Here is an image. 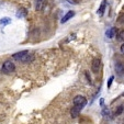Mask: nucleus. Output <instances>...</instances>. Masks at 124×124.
Here are the masks:
<instances>
[{"label": "nucleus", "instance_id": "nucleus-2", "mask_svg": "<svg viewBox=\"0 0 124 124\" xmlns=\"http://www.w3.org/2000/svg\"><path fill=\"white\" fill-rule=\"evenodd\" d=\"M86 104H87V99L85 98L84 96H80L79 94V96H76L75 98H74V107L79 109L80 111L86 107Z\"/></svg>", "mask_w": 124, "mask_h": 124}, {"label": "nucleus", "instance_id": "nucleus-4", "mask_svg": "<svg viewBox=\"0 0 124 124\" xmlns=\"http://www.w3.org/2000/svg\"><path fill=\"white\" fill-rule=\"evenodd\" d=\"M100 67H101V61L100 58H94L92 61V65H91V69L93 73H99V70H100Z\"/></svg>", "mask_w": 124, "mask_h": 124}, {"label": "nucleus", "instance_id": "nucleus-21", "mask_svg": "<svg viewBox=\"0 0 124 124\" xmlns=\"http://www.w3.org/2000/svg\"><path fill=\"white\" fill-rule=\"evenodd\" d=\"M100 104H101V107H103V104H104V99H100Z\"/></svg>", "mask_w": 124, "mask_h": 124}, {"label": "nucleus", "instance_id": "nucleus-8", "mask_svg": "<svg viewBox=\"0 0 124 124\" xmlns=\"http://www.w3.org/2000/svg\"><path fill=\"white\" fill-rule=\"evenodd\" d=\"M115 32H116V29L115 28H111L110 30L107 31V36H108L109 39H112L115 36Z\"/></svg>", "mask_w": 124, "mask_h": 124}, {"label": "nucleus", "instance_id": "nucleus-18", "mask_svg": "<svg viewBox=\"0 0 124 124\" xmlns=\"http://www.w3.org/2000/svg\"><path fill=\"white\" fill-rule=\"evenodd\" d=\"M122 111H123V107H119V108H117V110L115 111V115H120L122 113Z\"/></svg>", "mask_w": 124, "mask_h": 124}, {"label": "nucleus", "instance_id": "nucleus-16", "mask_svg": "<svg viewBox=\"0 0 124 124\" xmlns=\"http://www.w3.org/2000/svg\"><path fill=\"white\" fill-rule=\"evenodd\" d=\"M66 1H68V2L71 3V5H78V3H80L81 0H66Z\"/></svg>", "mask_w": 124, "mask_h": 124}, {"label": "nucleus", "instance_id": "nucleus-19", "mask_svg": "<svg viewBox=\"0 0 124 124\" xmlns=\"http://www.w3.org/2000/svg\"><path fill=\"white\" fill-rule=\"evenodd\" d=\"M86 76H87V79H88V81L91 84V79H90V77H89V74H88V71H86Z\"/></svg>", "mask_w": 124, "mask_h": 124}, {"label": "nucleus", "instance_id": "nucleus-9", "mask_svg": "<svg viewBox=\"0 0 124 124\" xmlns=\"http://www.w3.org/2000/svg\"><path fill=\"white\" fill-rule=\"evenodd\" d=\"M70 114H71V116L75 119V117H77L78 115L80 114V110L79 109H77L76 107H73V109L70 110Z\"/></svg>", "mask_w": 124, "mask_h": 124}, {"label": "nucleus", "instance_id": "nucleus-20", "mask_svg": "<svg viewBox=\"0 0 124 124\" xmlns=\"http://www.w3.org/2000/svg\"><path fill=\"white\" fill-rule=\"evenodd\" d=\"M121 53L124 55V43H122V45H121Z\"/></svg>", "mask_w": 124, "mask_h": 124}, {"label": "nucleus", "instance_id": "nucleus-13", "mask_svg": "<svg viewBox=\"0 0 124 124\" xmlns=\"http://www.w3.org/2000/svg\"><path fill=\"white\" fill-rule=\"evenodd\" d=\"M116 39L120 41V42H123L124 43V30H121L116 35Z\"/></svg>", "mask_w": 124, "mask_h": 124}, {"label": "nucleus", "instance_id": "nucleus-6", "mask_svg": "<svg viewBox=\"0 0 124 124\" xmlns=\"http://www.w3.org/2000/svg\"><path fill=\"white\" fill-rule=\"evenodd\" d=\"M74 16H75V12H74V11H69V12H67V13H66L65 16H64L63 19L61 20V22H62V23H65V22H67L69 19H71V18H73Z\"/></svg>", "mask_w": 124, "mask_h": 124}, {"label": "nucleus", "instance_id": "nucleus-10", "mask_svg": "<svg viewBox=\"0 0 124 124\" xmlns=\"http://www.w3.org/2000/svg\"><path fill=\"white\" fill-rule=\"evenodd\" d=\"M45 6V0H36V10H42Z\"/></svg>", "mask_w": 124, "mask_h": 124}, {"label": "nucleus", "instance_id": "nucleus-5", "mask_svg": "<svg viewBox=\"0 0 124 124\" xmlns=\"http://www.w3.org/2000/svg\"><path fill=\"white\" fill-rule=\"evenodd\" d=\"M115 71L117 75H123L124 74V64L123 63H117L115 65Z\"/></svg>", "mask_w": 124, "mask_h": 124}, {"label": "nucleus", "instance_id": "nucleus-7", "mask_svg": "<svg viewBox=\"0 0 124 124\" xmlns=\"http://www.w3.org/2000/svg\"><path fill=\"white\" fill-rule=\"evenodd\" d=\"M105 7H107V0H103L102 3H101V6H100V8H99V10H98V14H99V16H103L104 10H105Z\"/></svg>", "mask_w": 124, "mask_h": 124}, {"label": "nucleus", "instance_id": "nucleus-14", "mask_svg": "<svg viewBox=\"0 0 124 124\" xmlns=\"http://www.w3.org/2000/svg\"><path fill=\"white\" fill-rule=\"evenodd\" d=\"M102 114L104 115L105 117L110 116V110H109L108 108H104V107H103V109H102Z\"/></svg>", "mask_w": 124, "mask_h": 124}, {"label": "nucleus", "instance_id": "nucleus-12", "mask_svg": "<svg viewBox=\"0 0 124 124\" xmlns=\"http://www.w3.org/2000/svg\"><path fill=\"white\" fill-rule=\"evenodd\" d=\"M26 14H28V12H26L25 9H20L19 11L16 12V16H18V18H24Z\"/></svg>", "mask_w": 124, "mask_h": 124}, {"label": "nucleus", "instance_id": "nucleus-1", "mask_svg": "<svg viewBox=\"0 0 124 124\" xmlns=\"http://www.w3.org/2000/svg\"><path fill=\"white\" fill-rule=\"evenodd\" d=\"M12 58L16 59L19 62H22V63H28L31 58H33V56L31 55V53L29 51H21L18 52V53H14L12 55Z\"/></svg>", "mask_w": 124, "mask_h": 124}, {"label": "nucleus", "instance_id": "nucleus-3", "mask_svg": "<svg viewBox=\"0 0 124 124\" xmlns=\"http://www.w3.org/2000/svg\"><path fill=\"white\" fill-rule=\"evenodd\" d=\"M14 70H16V65H14L13 62H11V61H6L5 63H3L2 67H1V71H2L3 74H7V75L13 73Z\"/></svg>", "mask_w": 124, "mask_h": 124}, {"label": "nucleus", "instance_id": "nucleus-15", "mask_svg": "<svg viewBox=\"0 0 124 124\" xmlns=\"http://www.w3.org/2000/svg\"><path fill=\"white\" fill-rule=\"evenodd\" d=\"M117 22H119L120 24H122V25H124V13L120 16V18L117 19Z\"/></svg>", "mask_w": 124, "mask_h": 124}, {"label": "nucleus", "instance_id": "nucleus-11", "mask_svg": "<svg viewBox=\"0 0 124 124\" xmlns=\"http://www.w3.org/2000/svg\"><path fill=\"white\" fill-rule=\"evenodd\" d=\"M10 22H11V19H9V18H2V19L0 20V25L6 26V25H8Z\"/></svg>", "mask_w": 124, "mask_h": 124}, {"label": "nucleus", "instance_id": "nucleus-17", "mask_svg": "<svg viewBox=\"0 0 124 124\" xmlns=\"http://www.w3.org/2000/svg\"><path fill=\"white\" fill-rule=\"evenodd\" d=\"M113 79H114V76H111L110 78H109V80H108V88H110L111 87V85H112V81H113Z\"/></svg>", "mask_w": 124, "mask_h": 124}]
</instances>
